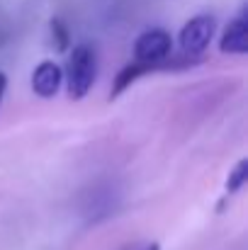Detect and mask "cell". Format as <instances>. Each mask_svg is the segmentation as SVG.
Listing matches in <instances>:
<instances>
[{
  "mask_svg": "<svg viewBox=\"0 0 248 250\" xmlns=\"http://www.w3.org/2000/svg\"><path fill=\"white\" fill-rule=\"evenodd\" d=\"M248 180V161L246 158H241L239 163H236V167L229 172V180H226V194L231 197V194H236L244 185H246Z\"/></svg>",
  "mask_w": 248,
  "mask_h": 250,
  "instance_id": "cell-7",
  "label": "cell"
},
{
  "mask_svg": "<svg viewBox=\"0 0 248 250\" xmlns=\"http://www.w3.org/2000/svg\"><path fill=\"white\" fill-rule=\"evenodd\" d=\"M95 73H97V59H95V49L90 44H78L68 59L66 66V85H68V97L71 100H83L90 87L95 83Z\"/></svg>",
  "mask_w": 248,
  "mask_h": 250,
  "instance_id": "cell-1",
  "label": "cell"
},
{
  "mask_svg": "<svg viewBox=\"0 0 248 250\" xmlns=\"http://www.w3.org/2000/svg\"><path fill=\"white\" fill-rule=\"evenodd\" d=\"M61 78H64V73H61V68H59L54 61H42V63L34 68V73H32V90H34L39 97L49 100V97H54V95L59 92Z\"/></svg>",
  "mask_w": 248,
  "mask_h": 250,
  "instance_id": "cell-4",
  "label": "cell"
},
{
  "mask_svg": "<svg viewBox=\"0 0 248 250\" xmlns=\"http://www.w3.org/2000/svg\"><path fill=\"white\" fill-rule=\"evenodd\" d=\"M246 29H248V17H246V10H241L226 27L224 37H222V44L219 49L224 54H246L248 51V37H246Z\"/></svg>",
  "mask_w": 248,
  "mask_h": 250,
  "instance_id": "cell-5",
  "label": "cell"
},
{
  "mask_svg": "<svg viewBox=\"0 0 248 250\" xmlns=\"http://www.w3.org/2000/svg\"><path fill=\"white\" fill-rule=\"evenodd\" d=\"M144 73H151V68H146V66H139V63H127L119 73H117V78H114V85H112V90H110V100H114V97H119L127 87L132 83H136Z\"/></svg>",
  "mask_w": 248,
  "mask_h": 250,
  "instance_id": "cell-6",
  "label": "cell"
},
{
  "mask_svg": "<svg viewBox=\"0 0 248 250\" xmlns=\"http://www.w3.org/2000/svg\"><path fill=\"white\" fill-rule=\"evenodd\" d=\"M144 250H161V248H158V243H151V246H146Z\"/></svg>",
  "mask_w": 248,
  "mask_h": 250,
  "instance_id": "cell-10",
  "label": "cell"
},
{
  "mask_svg": "<svg viewBox=\"0 0 248 250\" xmlns=\"http://www.w3.org/2000/svg\"><path fill=\"white\" fill-rule=\"evenodd\" d=\"M51 34L56 39L59 51H66V46H68V32H66V27H64L61 20H51Z\"/></svg>",
  "mask_w": 248,
  "mask_h": 250,
  "instance_id": "cell-8",
  "label": "cell"
},
{
  "mask_svg": "<svg viewBox=\"0 0 248 250\" xmlns=\"http://www.w3.org/2000/svg\"><path fill=\"white\" fill-rule=\"evenodd\" d=\"M173 39L165 29H149L134 42V63L146 66L151 71L163 68L165 59L170 56Z\"/></svg>",
  "mask_w": 248,
  "mask_h": 250,
  "instance_id": "cell-2",
  "label": "cell"
},
{
  "mask_svg": "<svg viewBox=\"0 0 248 250\" xmlns=\"http://www.w3.org/2000/svg\"><path fill=\"white\" fill-rule=\"evenodd\" d=\"M214 37V17L212 15H197L192 17L178 34L180 51L190 59H197L212 42Z\"/></svg>",
  "mask_w": 248,
  "mask_h": 250,
  "instance_id": "cell-3",
  "label": "cell"
},
{
  "mask_svg": "<svg viewBox=\"0 0 248 250\" xmlns=\"http://www.w3.org/2000/svg\"><path fill=\"white\" fill-rule=\"evenodd\" d=\"M5 87H7V76L0 71V100H2V95H5Z\"/></svg>",
  "mask_w": 248,
  "mask_h": 250,
  "instance_id": "cell-9",
  "label": "cell"
}]
</instances>
